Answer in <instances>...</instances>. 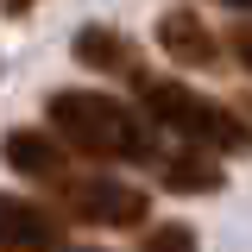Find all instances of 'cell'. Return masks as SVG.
I'll list each match as a JSON object with an SVG mask.
<instances>
[{"label":"cell","instance_id":"obj_12","mask_svg":"<svg viewBox=\"0 0 252 252\" xmlns=\"http://www.w3.org/2000/svg\"><path fill=\"white\" fill-rule=\"evenodd\" d=\"M26 6H32V0H6V13H26Z\"/></svg>","mask_w":252,"mask_h":252},{"label":"cell","instance_id":"obj_6","mask_svg":"<svg viewBox=\"0 0 252 252\" xmlns=\"http://www.w3.org/2000/svg\"><path fill=\"white\" fill-rule=\"evenodd\" d=\"M76 57L101 69V76H126V82H145V63L139 51L126 44V32H107V26H82L76 32Z\"/></svg>","mask_w":252,"mask_h":252},{"label":"cell","instance_id":"obj_4","mask_svg":"<svg viewBox=\"0 0 252 252\" xmlns=\"http://www.w3.org/2000/svg\"><path fill=\"white\" fill-rule=\"evenodd\" d=\"M51 246H57V215L19 195H0V252H51Z\"/></svg>","mask_w":252,"mask_h":252},{"label":"cell","instance_id":"obj_13","mask_svg":"<svg viewBox=\"0 0 252 252\" xmlns=\"http://www.w3.org/2000/svg\"><path fill=\"white\" fill-rule=\"evenodd\" d=\"M63 252H82V246H63Z\"/></svg>","mask_w":252,"mask_h":252},{"label":"cell","instance_id":"obj_5","mask_svg":"<svg viewBox=\"0 0 252 252\" xmlns=\"http://www.w3.org/2000/svg\"><path fill=\"white\" fill-rule=\"evenodd\" d=\"M158 44H164V57L189 63V69H215V63H220V38L202 26L189 6H177V13L158 19Z\"/></svg>","mask_w":252,"mask_h":252},{"label":"cell","instance_id":"obj_2","mask_svg":"<svg viewBox=\"0 0 252 252\" xmlns=\"http://www.w3.org/2000/svg\"><path fill=\"white\" fill-rule=\"evenodd\" d=\"M139 101L164 132L189 139L195 152H252V120L240 107H227L215 94L189 89V82H170V76H145L139 82Z\"/></svg>","mask_w":252,"mask_h":252},{"label":"cell","instance_id":"obj_8","mask_svg":"<svg viewBox=\"0 0 252 252\" xmlns=\"http://www.w3.org/2000/svg\"><path fill=\"white\" fill-rule=\"evenodd\" d=\"M0 158L19 170V177H63V152L44 139V132H6V145H0Z\"/></svg>","mask_w":252,"mask_h":252},{"label":"cell","instance_id":"obj_10","mask_svg":"<svg viewBox=\"0 0 252 252\" xmlns=\"http://www.w3.org/2000/svg\"><path fill=\"white\" fill-rule=\"evenodd\" d=\"M233 57L252 69V19H246V26H233Z\"/></svg>","mask_w":252,"mask_h":252},{"label":"cell","instance_id":"obj_9","mask_svg":"<svg viewBox=\"0 0 252 252\" xmlns=\"http://www.w3.org/2000/svg\"><path fill=\"white\" fill-rule=\"evenodd\" d=\"M145 252H195V227L164 220V227H152V233H145Z\"/></svg>","mask_w":252,"mask_h":252},{"label":"cell","instance_id":"obj_7","mask_svg":"<svg viewBox=\"0 0 252 252\" xmlns=\"http://www.w3.org/2000/svg\"><path fill=\"white\" fill-rule=\"evenodd\" d=\"M158 183L177 189V195H215L227 183V170H220L215 152H164L158 158Z\"/></svg>","mask_w":252,"mask_h":252},{"label":"cell","instance_id":"obj_11","mask_svg":"<svg viewBox=\"0 0 252 252\" xmlns=\"http://www.w3.org/2000/svg\"><path fill=\"white\" fill-rule=\"evenodd\" d=\"M220 6H233V13H252V0H220Z\"/></svg>","mask_w":252,"mask_h":252},{"label":"cell","instance_id":"obj_3","mask_svg":"<svg viewBox=\"0 0 252 252\" xmlns=\"http://www.w3.org/2000/svg\"><path fill=\"white\" fill-rule=\"evenodd\" d=\"M63 202H69V215L89 220V227H139V220H145V195L132 183H114V177L63 183Z\"/></svg>","mask_w":252,"mask_h":252},{"label":"cell","instance_id":"obj_1","mask_svg":"<svg viewBox=\"0 0 252 252\" xmlns=\"http://www.w3.org/2000/svg\"><path fill=\"white\" fill-rule=\"evenodd\" d=\"M44 114H51V132L69 152H82V158H101V164H158L152 126L139 120L126 101H114V94L57 89L44 101Z\"/></svg>","mask_w":252,"mask_h":252}]
</instances>
